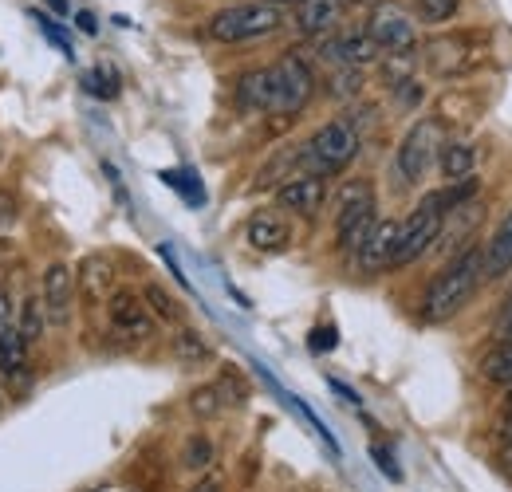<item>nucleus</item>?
<instances>
[{
  "instance_id": "nucleus-1",
  "label": "nucleus",
  "mask_w": 512,
  "mask_h": 492,
  "mask_svg": "<svg viewBox=\"0 0 512 492\" xmlns=\"http://www.w3.org/2000/svg\"><path fill=\"white\" fill-rule=\"evenodd\" d=\"M481 284H485V245H469L430 280V288H426V296L418 304L422 323H446V319H453L457 311L477 296Z\"/></svg>"
},
{
  "instance_id": "nucleus-2",
  "label": "nucleus",
  "mask_w": 512,
  "mask_h": 492,
  "mask_svg": "<svg viewBox=\"0 0 512 492\" xmlns=\"http://www.w3.org/2000/svg\"><path fill=\"white\" fill-rule=\"evenodd\" d=\"M355 154H359V130L351 119H335L300 146V174H316V178L343 174L355 162Z\"/></svg>"
},
{
  "instance_id": "nucleus-3",
  "label": "nucleus",
  "mask_w": 512,
  "mask_h": 492,
  "mask_svg": "<svg viewBox=\"0 0 512 492\" xmlns=\"http://www.w3.org/2000/svg\"><path fill=\"white\" fill-rule=\"evenodd\" d=\"M375 225H379V205H375L371 182H363V178L347 182L335 201V245L343 252H359Z\"/></svg>"
},
{
  "instance_id": "nucleus-4",
  "label": "nucleus",
  "mask_w": 512,
  "mask_h": 492,
  "mask_svg": "<svg viewBox=\"0 0 512 492\" xmlns=\"http://www.w3.org/2000/svg\"><path fill=\"white\" fill-rule=\"evenodd\" d=\"M284 28V8L280 4H233V8H221L213 20H209V36L221 40V44H245V40H260L268 32Z\"/></svg>"
},
{
  "instance_id": "nucleus-5",
  "label": "nucleus",
  "mask_w": 512,
  "mask_h": 492,
  "mask_svg": "<svg viewBox=\"0 0 512 492\" xmlns=\"http://www.w3.org/2000/svg\"><path fill=\"white\" fill-rule=\"evenodd\" d=\"M422 52H426V67L434 75L457 79L489 56V40L481 32H449V36H434Z\"/></svg>"
},
{
  "instance_id": "nucleus-6",
  "label": "nucleus",
  "mask_w": 512,
  "mask_h": 492,
  "mask_svg": "<svg viewBox=\"0 0 512 492\" xmlns=\"http://www.w3.org/2000/svg\"><path fill=\"white\" fill-rule=\"evenodd\" d=\"M442 221H446V217L422 197V205L398 225V245H394V256H390V268H406V264H414L418 256L434 252L438 233H442Z\"/></svg>"
},
{
  "instance_id": "nucleus-7",
  "label": "nucleus",
  "mask_w": 512,
  "mask_h": 492,
  "mask_svg": "<svg viewBox=\"0 0 512 492\" xmlns=\"http://www.w3.org/2000/svg\"><path fill=\"white\" fill-rule=\"evenodd\" d=\"M438 150H442V126L434 123V119H418V123L406 130V138H402V146H398V158H394L402 182H410V185L422 182V178L430 174Z\"/></svg>"
},
{
  "instance_id": "nucleus-8",
  "label": "nucleus",
  "mask_w": 512,
  "mask_h": 492,
  "mask_svg": "<svg viewBox=\"0 0 512 492\" xmlns=\"http://www.w3.org/2000/svg\"><path fill=\"white\" fill-rule=\"evenodd\" d=\"M272 71H276V107H272V111H276V115H300V111L308 107L312 91H316L312 67L300 60L296 52H288Z\"/></svg>"
},
{
  "instance_id": "nucleus-9",
  "label": "nucleus",
  "mask_w": 512,
  "mask_h": 492,
  "mask_svg": "<svg viewBox=\"0 0 512 492\" xmlns=\"http://www.w3.org/2000/svg\"><path fill=\"white\" fill-rule=\"evenodd\" d=\"M363 32L375 40L379 52H390V56L414 48V24H410V16L398 4H375V12H371Z\"/></svg>"
},
{
  "instance_id": "nucleus-10",
  "label": "nucleus",
  "mask_w": 512,
  "mask_h": 492,
  "mask_svg": "<svg viewBox=\"0 0 512 492\" xmlns=\"http://www.w3.org/2000/svg\"><path fill=\"white\" fill-rule=\"evenodd\" d=\"M111 327H115V335H123L130 343H142L154 335V315L146 308V300H138L134 292H115L111 296Z\"/></svg>"
},
{
  "instance_id": "nucleus-11",
  "label": "nucleus",
  "mask_w": 512,
  "mask_h": 492,
  "mask_svg": "<svg viewBox=\"0 0 512 492\" xmlns=\"http://www.w3.org/2000/svg\"><path fill=\"white\" fill-rule=\"evenodd\" d=\"M323 201H327V182L316 174H296L276 189V205L288 213H300V217H316Z\"/></svg>"
},
{
  "instance_id": "nucleus-12",
  "label": "nucleus",
  "mask_w": 512,
  "mask_h": 492,
  "mask_svg": "<svg viewBox=\"0 0 512 492\" xmlns=\"http://www.w3.org/2000/svg\"><path fill=\"white\" fill-rule=\"evenodd\" d=\"M40 300H44V311H48V323H56V327H67V323H71L75 276H71L67 264H52V268L44 272V292H40Z\"/></svg>"
},
{
  "instance_id": "nucleus-13",
  "label": "nucleus",
  "mask_w": 512,
  "mask_h": 492,
  "mask_svg": "<svg viewBox=\"0 0 512 492\" xmlns=\"http://www.w3.org/2000/svg\"><path fill=\"white\" fill-rule=\"evenodd\" d=\"M320 56L327 63H339V67H367V63L379 60V48L367 32H343V36L323 40Z\"/></svg>"
},
{
  "instance_id": "nucleus-14",
  "label": "nucleus",
  "mask_w": 512,
  "mask_h": 492,
  "mask_svg": "<svg viewBox=\"0 0 512 492\" xmlns=\"http://www.w3.org/2000/svg\"><path fill=\"white\" fill-rule=\"evenodd\" d=\"M237 107L264 115L276 107V71L272 67H253L237 79Z\"/></svg>"
},
{
  "instance_id": "nucleus-15",
  "label": "nucleus",
  "mask_w": 512,
  "mask_h": 492,
  "mask_svg": "<svg viewBox=\"0 0 512 492\" xmlns=\"http://www.w3.org/2000/svg\"><path fill=\"white\" fill-rule=\"evenodd\" d=\"M394 245H398V221H379L371 229V237L363 241V248L355 252V264L363 276H375L390 268V256H394Z\"/></svg>"
},
{
  "instance_id": "nucleus-16",
  "label": "nucleus",
  "mask_w": 512,
  "mask_h": 492,
  "mask_svg": "<svg viewBox=\"0 0 512 492\" xmlns=\"http://www.w3.org/2000/svg\"><path fill=\"white\" fill-rule=\"evenodd\" d=\"M485 221V205L481 201H469V205H461V209H453V213H446V221H442V233H438V245L434 248H453V256L457 252H465V241L473 237V229Z\"/></svg>"
},
{
  "instance_id": "nucleus-17",
  "label": "nucleus",
  "mask_w": 512,
  "mask_h": 492,
  "mask_svg": "<svg viewBox=\"0 0 512 492\" xmlns=\"http://www.w3.org/2000/svg\"><path fill=\"white\" fill-rule=\"evenodd\" d=\"M28 343L24 335L16 331V323H4L0 327V374L12 382V386H28Z\"/></svg>"
},
{
  "instance_id": "nucleus-18",
  "label": "nucleus",
  "mask_w": 512,
  "mask_h": 492,
  "mask_svg": "<svg viewBox=\"0 0 512 492\" xmlns=\"http://www.w3.org/2000/svg\"><path fill=\"white\" fill-rule=\"evenodd\" d=\"M343 12H347V0H304V4H296V28L304 36L335 32Z\"/></svg>"
},
{
  "instance_id": "nucleus-19",
  "label": "nucleus",
  "mask_w": 512,
  "mask_h": 492,
  "mask_svg": "<svg viewBox=\"0 0 512 492\" xmlns=\"http://www.w3.org/2000/svg\"><path fill=\"white\" fill-rule=\"evenodd\" d=\"M512 272V209L497 221L493 237L485 241V284L505 280Z\"/></svg>"
},
{
  "instance_id": "nucleus-20",
  "label": "nucleus",
  "mask_w": 512,
  "mask_h": 492,
  "mask_svg": "<svg viewBox=\"0 0 512 492\" xmlns=\"http://www.w3.org/2000/svg\"><path fill=\"white\" fill-rule=\"evenodd\" d=\"M249 245L256 252H284V248L292 245V229L276 213H256L253 221H249Z\"/></svg>"
},
{
  "instance_id": "nucleus-21",
  "label": "nucleus",
  "mask_w": 512,
  "mask_h": 492,
  "mask_svg": "<svg viewBox=\"0 0 512 492\" xmlns=\"http://www.w3.org/2000/svg\"><path fill=\"white\" fill-rule=\"evenodd\" d=\"M438 170L446 174L449 182H461V178H473L477 170V150L469 142H446L438 150Z\"/></svg>"
},
{
  "instance_id": "nucleus-22",
  "label": "nucleus",
  "mask_w": 512,
  "mask_h": 492,
  "mask_svg": "<svg viewBox=\"0 0 512 492\" xmlns=\"http://www.w3.org/2000/svg\"><path fill=\"white\" fill-rule=\"evenodd\" d=\"M481 378H485V382H493V386H512V339L497 343V347L485 355V363H481Z\"/></svg>"
},
{
  "instance_id": "nucleus-23",
  "label": "nucleus",
  "mask_w": 512,
  "mask_h": 492,
  "mask_svg": "<svg viewBox=\"0 0 512 492\" xmlns=\"http://www.w3.org/2000/svg\"><path fill=\"white\" fill-rule=\"evenodd\" d=\"M44 319H48V311H44V300L40 296H28L24 300V308L16 315V331L24 335V343L32 347V343H40V335H44Z\"/></svg>"
},
{
  "instance_id": "nucleus-24",
  "label": "nucleus",
  "mask_w": 512,
  "mask_h": 492,
  "mask_svg": "<svg viewBox=\"0 0 512 492\" xmlns=\"http://www.w3.org/2000/svg\"><path fill=\"white\" fill-rule=\"evenodd\" d=\"M142 300H146L150 315H158V319H166V323H178V319H182V304H178L166 288H158V284H146V288H142Z\"/></svg>"
},
{
  "instance_id": "nucleus-25",
  "label": "nucleus",
  "mask_w": 512,
  "mask_h": 492,
  "mask_svg": "<svg viewBox=\"0 0 512 492\" xmlns=\"http://www.w3.org/2000/svg\"><path fill=\"white\" fill-rule=\"evenodd\" d=\"M174 355H178L182 363H205V359H209V343L201 339V331L182 327V331L174 335Z\"/></svg>"
},
{
  "instance_id": "nucleus-26",
  "label": "nucleus",
  "mask_w": 512,
  "mask_h": 492,
  "mask_svg": "<svg viewBox=\"0 0 512 492\" xmlns=\"http://www.w3.org/2000/svg\"><path fill=\"white\" fill-rule=\"evenodd\" d=\"M83 87H87L95 99H115V95H119V75H115L111 63H99L95 71L83 75Z\"/></svg>"
},
{
  "instance_id": "nucleus-27",
  "label": "nucleus",
  "mask_w": 512,
  "mask_h": 492,
  "mask_svg": "<svg viewBox=\"0 0 512 492\" xmlns=\"http://www.w3.org/2000/svg\"><path fill=\"white\" fill-rule=\"evenodd\" d=\"M107 284H111V264H107L103 256H91V260L83 264V288H87L91 296H103Z\"/></svg>"
},
{
  "instance_id": "nucleus-28",
  "label": "nucleus",
  "mask_w": 512,
  "mask_h": 492,
  "mask_svg": "<svg viewBox=\"0 0 512 492\" xmlns=\"http://www.w3.org/2000/svg\"><path fill=\"white\" fill-rule=\"evenodd\" d=\"M418 4V16L426 20V24H446L457 16V8H461V0H414Z\"/></svg>"
},
{
  "instance_id": "nucleus-29",
  "label": "nucleus",
  "mask_w": 512,
  "mask_h": 492,
  "mask_svg": "<svg viewBox=\"0 0 512 492\" xmlns=\"http://www.w3.org/2000/svg\"><path fill=\"white\" fill-rule=\"evenodd\" d=\"M359 87H363L359 67H339V71L331 75V95H335V99H351V95H359Z\"/></svg>"
},
{
  "instance_id": "nucleus-30",
  "label": "nucleus",
  "mask_w": 512,
  "mask_h": 492,
  "mask_svg": "<svg viewBox=\"0 0 512 492\" xmlns=\"http://www.w3.org/2000/svg\"><path fill=\"white\" fill-rule=\"evenodd\" d=\"M205 465H213V445H209V437L193 433L190 445H186V469H193V473H201Z\"/></svg>"
},
{
  "instance_id": "nucleus-31",
  "label": "nucleus",
  "mask_w": 512,
  "mask_h": 492,
  "mask_svg": "<svg viewBox=\"0 0 512 492\" xmlns=\"http://www.w3.org/2000/svg\"><path fill=\"white\" fill-rule=\"evenodd\" d=\"M217 410H221V390H217V386H205V390L193 394V414L209 418V414H217Z\"/></svg>"
},
{
  "instance_id": "nucleus-32",
  "label": "nucleus",
  "mask_w": 512,
  "mask_h": 492,
  "mask_svg": "<svg viewBox=\"0 0 512 492\" xmlns=\"http://www.w3.org/2000/svg\"><path fill=\"white\" fill-rule=\"evenodd\" d=\"M36 20H40L44 36H48V40H52V44H56V48H60L64 56H71V48H67V36L60 32V28H56V20H52V16H44V12H36Z\"/></svg>"
},
{
  "instance_id": "nucleus-33",
  "label": "nucleus",
  "mask_w": 512,
  "mask_h": 492,
  "mask_svg": "<svg viewBox=\"0 0 512 492\" xmlns=\"http://www.w3.org/2000/svg\"><path fill=\"white\" fill-rule=\"evenodd\" d=\"M418 99H422V87H418L414 79H406V83L394 87V103H398V107H414Z\"/></svg>"
},
{
  "instance_id": "nucleus-34",
  "label": "nucleus",
  "mask_w": 512,
  "mask_h": 492,
  "mask_svg": "<svg viewBox=\"0 0 512 492\" xmlns=\"http://www.w3.org/2000/svg\"><path fill=\"white\" fill-rule=\"evenodd\" d=\"M371 457H375V461H379V469H383L386 477H390V481H398V477H402V473H398V469H394V457H390V453H386L383 445H371Z\"/></svg>"
},
{
  "instance_id": "nucleus-35",
  "label": "nucleus",
  "mask_w": 512,
  "mask_h": 492,
  "mask_svg": "<svg viewBox=\"0 0 512 492\" xmlns=\"http://www.w3.org/2000/svg\"><path fill=\"white\" fill-rule=\"evenodd\" d=\"M331 347H335V327L312 331V351H331Z\"/></svg>"
},
{
  "instance_id": "nucleus-36",
  "label": "nucleus",
  "mask_w": 512,
  "mask_h": 492,
  "mask_svg": "<svg viewBox=\"0 0 512 492\" xmlns=\"http://www.w3.org/2000/svg\"><path fill=\"white\" fill-rule=\"evenodd\" d=\"M497 335H501V339H512V296L505 300V308H501V319H497Z\"/></svg>"
},
{
  "instance_id": "nucleus-37",
  "label": "nucleus",
  "mask_w": 512,
  "mask_h": 492,
  "mask_svg": "<svg viewBox=\"0 0 512 492\" xmlns=\"http://www.w3.org/2000/svg\"><path fill=\"white\" fill-rule=\"evenodd\" d=\"M4 323H12V296H8V288L0 284V327Z\"/></svg>"
},
{
  "instance_id": "nucleus-38",
  "label": "nucleus",
  "mask_w": 512,
  "mask_h": 492,
  "mask_svg": "<svg viewBox=\"0 0 512 492\" xmlns=\"http://www.w3.org/2000/svg\"><path fill=\"white\" fill-rule=\"evenodd\" d=\"M75 24H79V32H87V36H95V32H99V24H95V16H91V12H79V16H75Z\"/></svg>"
},
{
  "instance_id": "nucleus-39",
  "label": "nucleus",
  "mask_w": 512,
  "mask_h": 492,
  "mask_svg": "<svg viewBox=\"0 0 512 492\" xmlns=\"http://www.w3.org/2000/svg\"><path fill=\"white\" fill-rule=\"evenodd\" d=\"M190 492H221V481H217V477H205V481H201V485H193Z\"/></svg>"
},
{
  "instance_id": "nucleus-40",
  "label": "nucleus",
  "mask_w": 512,
  "mask_h": 492,
  "mask_svg": "<svg viewBox=\"0 0 512 492\" xmlns=\"http://www.w3.org/2000/svg\"><path fill=\"white\" fill-rule=\"evenodd\" d=\"M501 465H505V469L512 473V441L505 445V449H501Z\"/></svg>"
},
{
  "instance_id": "nucleus-41",
  "label": "nucleus",
  "mask_w": 512,
  "mask_h": 492,
  "mask_svg": "<svg viewBox=\"0 0 512 492\" xmlns=\"http://www.w3.org/2000/svg\"><path fill=\"white\" fill-rule=\"evenodd\" d=\"M8 205H12V197H8V193H0V221H8V213H4Z\"/></svg>"
},
{
  "instance_id": "nucleus-42",
  "label": "nucleus",
  "mask_w": 512,
  "mask_h": 492,
  "mask_svg": "<svg viewBox=\"0 0 512 492\" xmlns=\"http://www.w3.org/2000/svg\"><path fill=\"white\" fill-rule=\"evenodd\" d=\"M48 4H52L56 12H67V0H48Z\"/></svg>"
},
{
  "instance_id": "nucleus-43",
  "label": "nucleus",
  "mask_w": 512,
  "mask_h": 492,
  "mask_svg": "<svg viewBox=\"0 0 512 492\" xmlns=\"http://www.w3.org/2000/svg\"><path fill=\"white\" fill-rule=\"evenodd\" d=\"M268 4H280V8H288V4H304V0H268Z\"/></svg>"
},
{
  "instance_id": "nucleus-44",
  "label": "nucleus",
  "mask_w": 512,
  "mask_h": 492,
  "mask_svg": "<svg viewBox=\"0 0 512 492\" xmlns=\"http://www.w3.org/2000/svg\"><path fill=\"white\" fill-rule=\"evenodd\" d=\"M347 4H375V0H347Z\"/></svg>"
},
{
  "instance_id": "nucleus-45",
  "label": "nucleus",
  "mask_w": 512,
  "mask_h": 492,
  "mask_svg": "<svg viewBox=\"0 0 512 492\" xmlns=\"http://www.w3.org/2000/svg\"><path fill=\"white\" fill-rule=\"evenodd\" d=\"M509 410H512V386H509Z\"/></svg>"
}]
</instances>
